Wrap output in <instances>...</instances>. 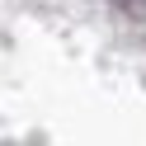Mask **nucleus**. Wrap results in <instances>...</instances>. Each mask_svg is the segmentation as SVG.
Returning <instances> with one entry per match:
<instances>
[{"label":"nucleus","mask_w":146,"mask_h":146,"mask_svg":"<svg viewBox=\"0 0 146 146\" xmlns=\"http://www.w3.org/2000/svg\"><path fill=\"white\" fill-rule=\"evenodd\" d=\"M113 5H123V10H146V0H113Z\"/></svg>","instance_id":"1"}]
</instances>
